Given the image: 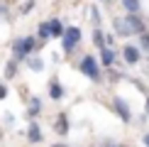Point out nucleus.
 Returning a JSON list of instances; mask_svg holds the SVG:
<instances>
[{"label":"nucleus","mask_w":149,"mask_h":147,"mask_svg":"<svg viewBox=\"0 0 149 147\" xmlns=\"http://www.w3.org/2000/svg\"><path fill=\"white\" fill-rule=\"evenodd\" d=\"M61 37H64V49H73L78 44V39H81V29L78 27H69Z\"/></svg>","instance_id":"2"},{"label":"nucleus","mask_w":149,"mask_h":147,"mask_svg":"<svg viewBox=\"0 0 149 147\" xmlns=\"http://www.w3.org/2000/svg\"><path fill=\"white\" fill-rule=\"evenodd\" d=\"M115 108H117V113H120L122 120H130V108L125 106V101H122V98H115Z\"/></svg>","instance_id":"6"},{"label":"nucleus","mask_w":149,"mask_h":147,"mask_svg":"<svg viewBox=\"0 0 149 147\" xmlns=\"http://www.w3.org/2000/svg\"><path fill=\"white\" fill-rule=\"evenodd\" d=\"M103 61H105V64H113V59H115V52H113V49H110V47H103Z\"/></svg>","instance_id":"9"},{"label":"nucleus","mask_w":149,"mask_h":147,"mask_svg":"<svg viewBox=\"0 0 149 147\" xmlns=\"http://www.w3.org/2000/svg\"><path fill=\"white\" fill-rule=\"evenodd\" d=\"M81 71H83L88 78H93V81H98V78H100V71H98V61L93 59V57H83V59H81Z\"/></svg>","instance_id":"1"},{"label":"nucleus","mask_w":149,"mask_h":147,"mask_svg":"<svg viewBox=\"0 0 149 147\" xmlns=\"http://www.w3.org/2000/svg\"><path fill=\"white\" fill-rule=\"evenodd\" d=\"M125 22H127V27H130L132 34H144V24H142V20H137V15H127Z\"/></svg>","instance_id":"4"},{"label":"nucleus","mask_w":149,"mask_h":147,"mask_svg":"<svg viewBox=\"0 0 149 147\" xmlns=\"http://www.w3.org/2000/svg\"><path fill=\"white\" fill-rule=\"evenodd\" d=\"M15 71H17V69H15V64H8V74H5V76H10V78H12V76H15Z\"/></svg>","instance_id":"15"},{"label":"nucleus","mask_w":149,"mask_h":147,"mask_svg":"<svg viewBox=\"0 0 149 147\" xmlns=\"http://www.w3.org/2000/svg\"><path fill=\"white\" fill-rule=\"evenodd\" d=\"M93 39H95V44H98V47H103V44H105V39H103V32H95V37H93Z\"/></svg>","instance_id":"14"},{"label":"nucleus","mask_w":149,"mask_h":147,"mask_svg":"<svg viewBox=\"0 0 149 147\" xmlns=\"http://www.w3.org/2000/svg\"><path fill=\"white\" fill-rule=\"evenodd\" d=\"M122 5L130 10V15H134V12L139 10V0H122Z\"/></svg>","instance_id":"8"},{"label":"nucleus","mask_w":149,"mask_h":147,"mask_svg":"<svg viewBox=\"0 0 149 147\" xmlns=\"http://www.w3.org/2000/svg\"><path fill=\"white\" fill-rule=\"evenodd\" d=\"M27 137L32 140V142H39V140H42V132H39V127H37V125H32V127H29V132H27Z\"/></svg>","instance_id":"10"},{"label":"nucleus","mask_w":149,"mask_h":147,"mask_svg":"<svg viewBox=\"0 0 149 147\" xmlns=\"http://www.w3.org/2000/svg\"><path fill=\"white\" fill-rule=\"evenodd\" d=\"M144 145H147V147H149V132H147V135H144Z\"/></svg>","instance_id":"18"},{"label":"nucleus","mask_w":149,"mask_h":147,"mask_svg":"<svg viewBox=\"0 0 149 147\" xmlns=\"http://www.w3.org/2000/svg\"><path fill=\"white\" fill-rule=\"evenodd\" d=\"M54 147H64V145H54Z\"/></svg>","instance_id":"20"},{"label":"nucleus","mask_w":149,"mask_h":147,"mask_svg":"<svg viewBox=\"0 0 149 147\" xmlns=\"http://www.w3.org/2000/svg\"><path fill=\"white\" fill-rule=\"evenodd\" d=\"M56 130H59V135H66V115H59V120H56Z\"/></svg>","instance_id":"12"},{"label":"nucleus","mask_w":149,"mask_h":147,"mask_svg":"<svg viewBox=\"0 0 149 147\" xmlns=\"http://www.w3.org/2000/svg\"><path fill=\"white\" fill-rule=\"evenodd\" d=\"M147 113H149V101H147Z\"/></svg>","instance_id":"19"},{"label":"nucleus","mask_w":149,"mask_h":147,"mask_svg":"<svg viewBox=\"0 0 149 147\" xmlns=\"http://www.w3.org/2000/svg\"><path fill=\"white\" fill-rule=\"evenodd\" d=\"M122 54H125V61H127V64H137V61H139L137 47H125V49H122Z\"/></svg>","instance_id":"5"},{"label":"nucleus","mask_w":149,"mask_h":147,"mask_svg":"<svg viewBox=\"0 0 149 147\" xmlns=\"http://www.w3.org/2000/svg\"><path fill=\"white\" fill-rule=\"evenodd\" d=\"M49 91H52V98H61V96H64V93H61V86H59L56 81L49 86Z\"/></svg>","instance_id":"13"},{"label":"nucleus","mask_w":149,"mask_h":147,"mask_svg":"<svg viewBox=\"0 0 149 147\" xmlns=\"http://www.w3.org/2000/svg\"><path fill=\"white\" fill-rule=\"evenodd\" d=\"M139 37H142V47L149 49V34H139Z\"/></svg>","instance_id":"16"},{"label":"nucleus","mask_w":149,"mask_h":147,"mask_svg":"<svg viewBox=\"0 0 149 147\" xmlns=\"http://www.w3.org/2000/svg\"><path fill=\"white\" fill-rule=\"evenodd\" d=\"M39 37H42V39H49V37H52V29H49V22H42V24H39Z\"/></svg>","instance_id":"11"},{"label":"nucleus","mask_w":149,"mask_h":147,"mask_svg":"<svg viewBox=\"0 0 149 147\" xmlns=\"http://www.w3.org/2000/svg\"><path fill=\"white\" fill-rule=\"evenodd\" d=\"M49 29H52V37H61V34H64V27H61L59 20H52V22H49Z\"/></svg>","instance_id":"7"},{"label":"nucleus","mask_w":149,"mask_h":147,"mask_svg":"<svg viewBox=\"0 0 149 147\" xmlns=\"http://www.w3.org/2000/svg\"><path fill=\"white\" fill-rule=\"evenodd\" d=\"M8 96V91H5V86H0V98H5Z\"/></svg>","instance_id":"17"},{"label":"nucleus","mask_w":149,"mask_h":147,"mask_svg":"<svg viewBox=\"0 0 149 147\" xmlns=\"http://www.w3.org/2000/svg\"><path fill=\"white\" fill-rule=\"evenodd\" d=\"M32 49H34V39H32V37H27V39H20V42H15V54H17V57H27V54L29 52H32Z\"/></svg>","instance_id":"3"}]
</instances>
